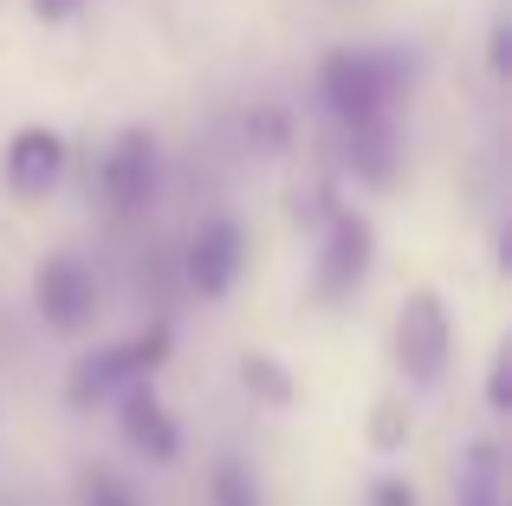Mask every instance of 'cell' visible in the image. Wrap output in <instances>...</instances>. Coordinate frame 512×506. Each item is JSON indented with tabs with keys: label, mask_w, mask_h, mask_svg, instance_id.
I'll list each match as a JSON object with an SVG mask.
<instances>
[{
	"label": "cell",
	"mask_w": 512,
	"mask_h": 506,
	"mask_svg": "<svg viewBox=\"0 0 512 506\" xmlns=\"http://www.w3.org/2000/svg\"><path fill=\"white\" fill-rule=\"evenodd\" d=\"M214 506H260L253 481L234 468V461H221V468H214Z\"/></svg>",
	"instance_id": "cell-11"
},
{
	"label": "cell",
	"mask_w": 512,
	"mask_h": 506,
	"mask_svg": "<svg viewBox=\"0 0 512 506\" xmlns=\"http://www.w3.org/2000/svg\"><path fill=\"white\" fill-rule=\"evenodd\" d=\"M240 253H247L240 221H227V215L201 221V234L188 241V286H195L201 299H221V292L234 286V273H240Z\"/></svg>",
	"instance_id": "cell-6"
},
{
	"label": "cell",
	"mask_w": 512,
	"mask_h": 506,
	"mask_svg": "<svg viewBox=\"0 0 512 506\" xmlns=\"http://www.w3.org/2000/svg\"><path fill=\"white\" fill-rule=\"evenodd\" d=\"M363 273H370V221H363V215H338L325 228V247H318L312 299L318 305H338L344 292H357Z\"/></svg>",
	"instance_id": "cell-4"
},
{
	"label": "cell",
	"mask_w": 512,
	"mask_h": 506,
	"mask_svg": "<svg viewBox=\"0 0 512 506\" xmlns=\"http://www.w3.org/2000/svg\"><path fill=\"white\" fill-rule=\"evenodd\" d=\"M487 403H493V409H512V357H506V351L493 357V377H487Z\"/></svg>",
	"instance_id": "cell-14"
},
{
	"label": "cell",
	"mask_w": 512,
	"mask_h": 506,
	"mask_svg": "<svg viewBox=\"0 0 512 506\" xmlns=\"http://www.w3.org/2000/svg\"><path fill=\"white\" fill-rule=\"evenodd\" d=\"M163 351H169V331H150V338L111 344V351H91V357H78V370H72V383H65V396H72L78 409H91V403H104V396L130 390V383H143L156 364H163Z\"/></svg>",
	"instance_id": "cell-3"
},
{
	"label": "cell",
	"mask_w": 512,
	"mask_h": 506,
	"mask_svg": "<svg viewBox=\"0 0 512 506\" xmlns=\"http://www.w3.org/2000/svg\"><path fill=\"white\" fill-rule=\"evenodd\" d=\"M150 189H156V143L143 137V130H124L117 150L104 156V195H111L117 208H143Z\"/></svg>",
	"instance_id": "cell-7"
},
{
	"label": "cell",
	"mask_w": 512,
	"mask_h": 506,
	"mask_svg": "<svg viewBox=\"0 0 512 506\" xmlns=\"http://www.w3.org/2000/svg\"><path fill=\"white\" fill-rule=\"evenodd\" d=\"M370 506H415V494H409V487H402V481H376Z\"/></svg>",
	"instance_id": "cell-15"
},
{
	"label": "cell",
	"mask_w": 512,
	"mask_h": 506,
	"mask_svg": "<svg viewBox=\"0 0 512 506\" xmlns=\"http://www.w3.org/2000/svg\"><path fill=\"white\" fill-rule=\"evenodd\" d=\"M124 435H130V448L150 455V461H175V448H182V435H175L169 409L150 396V383H130L124 390Z\"/></svg>",
	"instance_id": "cell-9"
},
{
	"label": "cell",
	"mask_w": 512,
	"mask_h": 506,
	"mask_svg": "<svg viewBox=\"0 0 512 506\" xmlns=\"http://www.w3.org/2000/svg\"><path fill=\"white\" fill-rule=\"evenodd\" d=\"M461 506H500V448L474 442L461 461Z\"/></svg>",
	"instance_id": "cell-10"
},
{
	"label": "cell",
	"mask_w": 512,
	"mask_h": 506,
	"mask_svg": "<svg viewBox=\"0 0 512 506\" xmlns=\"http://www.w3.org/2000/svg\"><path fill=\"white\" fill-rule=\"evenodd\" d=\"M33 299H39V312H46V325H52V331H85V318L98 312V279H91V266H85V260L59 253V260L39 266Z\"/></svg>",
	"instance_id": "cell-5"
},
{
	"label": "cell",
	"mask_w": 512,
	"mask_h": 506,
	"mask_svg": "<svg viewBox=\"0 0 512 506\" xmlns=\"http://www.w3.org/2000/svg\"><path fill=\"white\" fill-rule=\"evenodd\" d=\"M247 383H260L273 403H286V396H292V383L279 377V364H266V357H247Z\"/></svg>",
	"instance_id": "cell-13"
},
{
	"label": "cell",
	"mask_w": 512,
	"mask_h": 506,
	"mask_svg": "<svg viewBox=\"0 0 512 506\" xmlns=\"http://www.w3.org/2000/svg\"><path fill=\"white\" fill-rule=\"evenodd\" d=\"M33 7H39V13H46V20H65V13H72V7H78V0H33Z\"/></svg>",
	"instance_id": "cell-16"
},
{
	"label": "cell",
	"mask_w": 512,
	"mask_h": 506,
	"mask_svg": "<svg viewBox=\"0 0 512 506\" xmlns=\"http://www.w3.org/2000/svg\"><path fill=\"white\" fill-rule=\"evenodd\" d=\"M448 305H441V292H409L402 299V318H396V364L409 383H441V370H448Z\"/></svg>",
	"instance_id": "cell-2"
},
{
	"label": "cell",
	"mask_w": 512,
	"mask_h": 506,
	"mask_svg": "<svg viewBox=\"0 0 512 506\" xmlns=\"http://www.w3.org/2000/svg\"><path fill=\"white\" fill-rule=\"evenodd\" d=\"M65 176V143L52 130H20L7 143V189L13 195H46Z\"/></svg>",
	"instance_id": "cell-8"
},
{
	"label": "cell",
	"mask_w": 512,
	"mask_h": 506,
	"mask_svg": "<svg viewBox=\"0 0 512 506\" xmlns=\"http://www.w3.org/2000/svg\"><path fill=\"white\" fill-rule=\"evenodd\" d=\"M85 506H137L117 474H85Z\"/></svg>",
	"instance_id": "cell-12"
},
{
	"label": "cell",
	"mask_w": 512,
	"mask_h": 506,
	"mask_svg": "<svg viewBox=\"0 0 512 506\" xmlns=\"http://www.w3.org/2000/svg\"><path fill=\"white\" fill-rule=\"evenodd\" d=\"M402 59L396 52H325V72H318V85H325V104L344 117L350 130H376L383 124V111L396 104V91H402Z\"/></svg>",
	"instance_id": "cell-1"
}]
</instances>
